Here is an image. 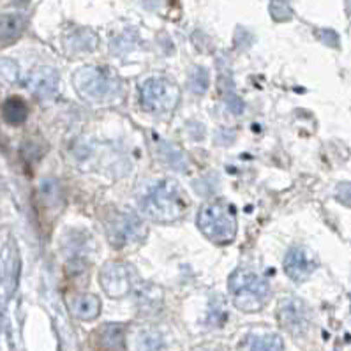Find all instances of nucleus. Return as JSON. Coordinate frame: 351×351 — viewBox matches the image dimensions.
<instances>
[{
  "label": "nucleus",
  "mask_w": 351,
  "mask_h": 351,
  "mask_svg": "<svg viewBox=\"0 0 351 351\" xmlns=\"http://www.w3.org/2000/svg\"><path fill=\"white\" fill-rule=\"evenodd\" d=\"M140 208L145 217L154 223H173L184 217L189 208V198L177 180L165 178L147 191Z\"/></svg>",
  "instance_id": "f257e3e1"
},
{
  "label": "nucleus",
  "mask_w": 351,
  "mask_h": 351,
  "mask_svg": "<svg viewBox=\"0 0 351 351\" xmlns=\"http://www.w3.org/2000/svg\"><path fill=\"white\" fill-rule=\"evenodd\" d=\"M228 289L237 309L244 313L263 309L270 297V285L267 279L251 270H235L228 279Z\"/></svg>",
  "instance_id": "f03ea898"
},
{
  "label": "nucleus",
  "mask_w": 351,
  "mask_h": 351,
  "mask_svg": "<svg viewBox=\"0 0 351 351\" xmlns=\"http://www.w3.org/2000/svg\"><path fill=\"white\" fill-rule=\"evenodd\" d=\"M198 228L214 244H230L237 235L235 208L223 199L205 203L198 212Z\"/></svg>",
  "instance_id": "7ed1b4c3"
},
{
  "label": "nucleus",
  "mask_w": 351,
  "mask_h": 351,
  "mask_svg": "<svg viewBox=\"0 0 351 351\" xmlns=\"http://www.w3.org/2000/svg\"><path fill=\"white\" fill-rule=\"evenodd\" d=\"M75 87L88 103L101 104L112 101L119 90L115 76L101 67H83L75 75Z\"/></svg>",
  "instance_id": "20e7f679"
},
{
  "label": "nucleus",
  "mask_w": 351,
  "mask_h": 351,
  "mask_svg": "<svg viewBox=\"0 0 351 351\" xmlns=\"http://www.w3.org/2000/svg\"><path fill=\"white\" fill-rule=\"evenodd\" d=\"M180 99V90L168 78H149L140 87V106L152 115L173 112Z\"/></svg>",
  "instance_id": "39448f33"
},
{
  "label": "nucleus",
  "mask_w": 351,
  "mask_h": 351,
  "mask_svg": "<svg viewBox=\"0 0 351 351\" xmlns=\"http://www.w3.org/2000/svg\"><path fill=\"white\" fill-rule=\"evenodd\" d=\"M106 235L115 249L140 244L147 237V224L136 214H115L106 223Z\"/></svg>",
  "instance_id": "423d86ee"
},
{
  "label": "nucleus",
  "mask_w": 351,
  "mask_h": 351,
  "mask_svg": "<svg viewBox=\"0 0 351 351\" xmlns=\"http://www.w3.org/2000/svg\"><path fill=\"white\" fill-rule=\"evenodd\" d=\"M134 279V269L124 261H108L99 274L101 286L112 298L125 297L132 289Z\"/></svg>",
  "instance_id": "0eeeda50"
},
{
  "label": "nucleus",
  "mask_w": 351,
  "mask_h": 351,
  "mask_svg": "<svg viewBox=\"0 0 351 351\" xmlns=\"http://www.w3.org/2000/svg\"><path fill=\"white\" fill-rule=\"evenodd\" d=\"M282 265H285V272L289 279H293L295 282H304L313 276L318 267V261L309 249L298 245V247L289 249Z\"/></svg>",
  "instance_id": "6e6552de"
},
{
  "label": "nucleus",
  "mask_w": 351,
  "mask_h": 351,
  "mask_svg": "<svg viewBox=\"0 0 351 351\" xmlns=\"http://www.w3.org/2000/svg\"><path fill=\"white\" fill-rule=\"evenodd\" d=\"M279 322L291 334H302L309 326V309L302 300L288 297L279 304Z\"/></svg>",
  "instance_id": "1a4fd4ad"
},
{
  "label": "nucleus",
  "mask_w": 351,
  "mask_h": 351,
  "mask_svg": "<svg viewBox=\"0 0 351 351\" xmlns=\"http://www.w3.org/2000/svg\"><path fill=\"white\" fill-rule=\"evenodd\" d=\"M240 351H285L282 339L276 334H249L239 346Z\"/></svg>",
  "instance_id": "9d476101"
},
{
  "label": "nucleus",
  "mask_w": 351,
  "mask_h": 351,
  "mask_svg": "<svg viewBox=\"0 0 351 351\" xmlns=\"http://www.w3.org/2000/svg\"><path fill=\"white\" fill-rule=\"evenodd\" d=\"M71 311L78 319L83 322H92L99 316L101 313V300L95 295L83 293L73 298L71 302Z\"/></svg>",
  "instance_id": "9b49d317"
},
{
  "label": "nucleus",
  "mask_w": 351,
  "mask_h": 351,
  "mask_svg": "<svg viewBox=\"0 0 351 351\" xmlns=\"http://www.w3.org/2000/svg\"><path fill=\"white\" fill-rule=\"evenodd\" d=\"M124 344V330L120 325H104L95 332V346L99 351H119Z\"/></svg>",
  "instance_id": "f8f14e48"
},
{
  "label": "nucleus",
  "mask_w": 351,
  "mask_h": 351,
  "mask_svg": "<svg viewBox=\"0 0 351 351\" xmlns=\"http://www.w3.org/2000/svg\"><path fill=\"white\" fill-rule=\"evenodd\" d=\"M25 29V18L21 14H5L0 18V43H13Z\"/></svg>",
  "instance_id": "ddd939ff"
},
{
  "label": "nucleus",
  "mask_w": 351,
  "mask_h": 351,
  "mask_svg": "<svg viewBox=\"0 0 351 351\" xmlns=\"http://www.w3.org/2000/svg\"><path fill=\"white\" fill-rule=\"evenodd\" d=\"M29 115V106L21 97H9L4 104H2V117L8 124L20 125L27 120Z\"/></svg>",
  "instance_id": "4468645a"
},
{
  "label": "nucleus",
  "mask_w": 351,
  "mask_h": 351,
  "mask_svg": "<svg viewBox=\"0 0 351 351\" xmlns=\"http://www.w3.org/2000/svg\"><path fill=\"white\" fill-rule=\"evenodd\" d=\"M208 85H210V76H208V71L205 67H195L191 71L189 88L193 94L203 95L208 90Z\"/></svg>",
  "instance_id": "2eb2a0df"
},
{
  "label": "nucleus",
  "mask_w": 351,
  "mask_h": 351,
  "mask_svg": "<svg viewBox=\"0 0 351 351\" xmlns=\"http://www.w3.org/2000/svg\"><path fill=\"white\" fill-rule=\"evenodd\" d=\"M95 43H97V38L87 29L76 30L71 38V45L75 51H92L95 48Z\"/></svg>",
  "instance_id": "dca6fc26"
},
{
  "label": "nucleus",
  "mask_w": 351,
  "mask_h": 351,
  "mask_svg": "<svg viewBox=\"0 0 351 351\" xmlns=\"http://www.w3.org/2000/svg\"><path fill=\"white\" fill-rule=\"evenodd\" d=\"M270 16L276 21H288L293 16V11L286 0H270Z\"/></svg>",
  "instance_id": "f3484780"
},
{
  "label": "nucleus",
  "mask_w": 351,
  "mask_h": 351,
  "mask_svg": "<svg viewBox=\"0 0 351 351\" xmlns=\"http://www.w3.org/2000/svg\"><path fill=\"white\" fill-rule=\"evenodd\" d=\"M140 351H165V344L156 332H147L141 339Z\"/></svg>",
  "instance_id": "a211bd4d"
},
{
  "label": "nucleus",
  "mask_w": 351,
  "mask_h": 351,
  "mask_svg": "<svg viewBox=\"0 0 351 351\" xmlns=\"http://www.w3.org/2000/svg\"><path fill=\"white\" fill-rule=\"evenodd\" d=\"M226 106L233 115H242V112H244V103H242V99L235 94L226 95Z\"/></svg>",
  "instance_id": "6ab92c4d"
},
{
  "label": "nucleus",
  "mask_w": 351,
  "mask_h": 351,
  "mask_svg": "<svg viewBox=\"0 0 351 351\" xmlns=\"http://www.w3.org/2000/svg\"><path fill=\"white\" fill-rule=\"evenodd\" d=\"M335 195H337L339 202L351 207V184H341L335 191Z\"/></svg>",
  "instance_id": "aec40b11"
},
{
  "label": "nucleus",
  "mask_w": 351,
  "mask_h": 351,
  "mask_svg": "<svg viewBox=\"0 0 351 351\" xmlns=\"http://www.w3.org/2000/svg\"><path fill=\"white\" fill-rule=\"evenodd\" d=\"M318 36H319V39L325 43V45H328V46H337L339 45V38H337V34H335L334 30H319Z\"/></svg>",
  "instance_id": "412c9836"
},
{
  "label": "nucleus",
  "mask_w": 351,
  "mask_h": 351,
  "mask_svg": "<svg viewBox=\"0 0 351 351\" xmlns=\"http://www.w3.org/2000/svg\"><path fill=\"white\" fill-rule=\"evenodd\" d=\"M16 2H20V4H23V2H27V0H16Z\"/></svg>",
  "instance_id": "4be33fe9"
}]
</instances>
